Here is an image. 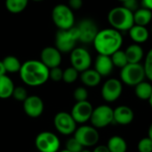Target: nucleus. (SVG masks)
Wrapping results in <instances>:
<instances>
[{
	"label": "nucleus",
	"instance_id": "f257e3e1",
	"mask_svg": "<svg viewBox=\"0 0 152 152\" xmlns=\"http://www.w3.org/2000/svg\"><path fill=\"white\" fill-rule=\"evenodd\" d=\"M21 81L28 86H40L49 79V69L40 60H28L19 71Z\"/></svg>",
	"mask_w": 152,
	"mask_h": 152
},
{
	"label": "nucleus",
	"instance_id": "f03ea898",
	"mask_svg": "<svg viewBox=\"0 0 152 152\" xmlns=\"http://www.w3.org/2000/svg\"><path fill=\"white\" fill-rule=\"evenodd\" d=\"M94 47L98 54L110 56L123 45V36L120 31L112 28H103L99 30L94 42Z\"/></svg>",
	"mask_w": 152,
	"mask_h": 152
},
{
	"label": "nucleus",
	"instance_id": "7ed1b4c3",
	"mask_svg": "<svg viewBox=\"0 0 152 152\" xmlns=\"http://www.w3.org/2000/svg\"><path fill=\"white\" fill-rule=\"evenodd\" d=\"M107 19L111 28L120 32L128 31L134 25V12L123 5L112 8L109 12Z\"/></svg>",
	"mask_w": 152,
	"mask_h": 152
},
{
	"label": "nucleus",
	"instance_id": "20e7f679",
	"mask_svg": "<svg viewBox=\"0 0 152 152\" xmlns=\"http://www.w3.org/2000/svg\"><path fill=\"white\" fill-rule=\"evenodd\" d=\"M78 42V31L76 26L69 29H58L55 35V47L61 53H68L76 48Z\"/></svg>",
	"mask_w": 152,
	"mask_h": 152
},
{
	"label": "nucleus",
	"instance_id": "39448f33",
	"mask_svg": "<svg viewBox=\"0 0 152 152\" xmlns=\"http://www.w3.org/2000/svg\"><path fill=\"white\" fill-rule=\"evenodd\" d=\"M52 20L58 29H69L75 24L73 10L64 4H58L53 8Z\"/></svg>",
	"mask_w": 152,
	"mask_h": 152
},
{
	"label": "nucleus",
	"instance_id": "423d86ee",
	"mask_svg": "<svg viewBox=\"0 0 152 152\" xmlns=\"http://www.w3.org/2000/svg\"><path fill=\"white\" fill-rule=\"evenodd\" d=\"M120 69V80L128 86H135L146 77L144 67L141 63H127Z\"/></svg>",
	"mask_w": 152,
	"mask_h": 152
},
{
	"label": "nucleus",
	"instance_id": "0eeeda50",
	"mask_svg": "<svg viewBox=\"0 0 152 152\" xmlns=\"http://www.w3.org/2000/svg\"><path fill=\"white\" fill-rule=\"evenodd\" d=\"M35 146L39 152H58L60 151L61 142L54 133L44 131L37 135Z\"/></svg>",
	"mask_w": 152,
	"mask_h": 152
},
{
	"label": "nucleus",
	"instance_id": "6e6552de",
	"mask_svg": "<svg viewBox=\"0 0 152 152\" xmlns=\"http://www.w3.org/2000/svg\"><path fill=\"white\" fill-rule=\"evenodd\" d=\"M74 137L81 143L84 148H89L95 146L100 139L99 132L97 128L93 126L83 125L79 127H77Z\"/></svg>",
	"mask_w": 152,
	"mask_h": 152
},
{
	"label": "nucleus",
	"instance_id": "1a4fd4ad",
	"mask_svg": "<svg viewBox=\"0 0 152 152\" xmlns=\"http://www.w3.org/2000/svg\"><path fill=\"white\" fill-rule=\"evenodd\" d=\"M90 122L95 128H103L113 123V109L109 105H100L94 109Z\"/></svg>",
	"mask_w": 152,
	"mask_h": 152
},
{
	"label": "nucleus",
	"instance_id": "9d476101",
	"mask_svg": "<svg viewBox=\"0 0 152 152\" xmlns=\"http://www.w3.org/2000/svg\"><path fill=\"white\" fill-rule=\"evenodd\" d=\"M53 126L58 133L62 135L74 134L77 129V122L70 113L60 111L53 118Z\"/></svg>",
	"mask_w": 152,
	"mask_h": 152
},
{
	"label": "nucleus",
	"instance_id": "9b49d317",
	"mask_svg": "<svg viewBox=\"0 0 152 152\" xmlns=\"http://www.w3.org/2000/svg\"><path fill=\"white\" fill-rule=\"evenodd\" d=\"M70 63L79 73L90 69L92 65V56L84 47H76L70 52Z\"/></svg>",
	"mask_w": 152,
	"mask_h": 152
},
{
	"label": "nucleus",
	"instance_id": "f8f14e48",
	"mask_svg": "<svg viewBox=\"0 0 152 152\" xmlns=\"http://www.w3.org/2000/svg\"><path fill=\"white\" fill-rule=\"evenodd\" d=\"M78 31V41L83 44H93L99 29L92 19H83L76 26Z\"/></svg>",
	"mask_w": 152,
	"mask_h": 152
},
{
	"label": "nucleus",
	"instance_id": "ddd939ff",
	"mask_svg": "<svg viewBox=\"0 0 152 152\" xmlns=\"http://www.w3.org/2000/svg\"><path fill=\"white\" fill-rule=\"evenodd\" d=\"M123 83L118 78H109L102 85L101 94L102 99L107 102H116L122 94Z\"/></svg>",
	"mask_w": 152,
	"mask_h": 152
},
{
	"label": "nucleus",
	"instance_id": "4468645a",
	"mask_svg": "<svg viewBox=\"0 0 152 152\" xmlns=\"http://www.w3.org/2000/svg\"><path fill=\"white\" fill-rule=\"evenodd\" d=\"M94 107L88 101L77 102L71 109V116L77 124H85L90 121Z\"/></svg>",
	"mask_w": 152,
	"mask_h": 152
},
{
	"label": "nucleus",
	"instance_id": "2eb2a0df",
	"mask_svg": "<svg viewBox=\"0 0 152 152\" xmlns=\"http://www.w3.org/2000/svg\"><path fill=\"white\" fill-rule=\"evenodd\" d=\"M45 110L43 100L37 95H28L23 102V110L25 114L31 118H39Z\"/></svg>",
	"mask_w": 152,
	"mask_h": 152
},
{
	"label": "nucleus",
	"instance_id": "dca6fc26",
	"mask_svg": "<svg viewBox=\"0 0 152 152\" xmlns=\"http://www.w3.org/2000/svg\"><path fill=\"white\" fill-rule=\"evenodd\" d=\"M61 60V53L55 46H46L40 53V61L48 69L59 67Z\"/></svg>",
	"mask_w": 152,
	"mask_h": 152
},
{
	"label": "nucleus",
	"instance_id": "f3484780",
	"mask_svg": "<svg viewBox=\"0 0 152 152\" xmlns=\"http://www.w3.org/2000/svg\"><path fill=\"white\" fill-rule=\"evenodd\" d=\"M134 113L133 110L126 105H120L113 110V123L120 126H127L133 122Z\"/></svg>",
	"mask_w": 152,
	"mask_h": 152
},
{
	"label": "nucleus",
	"instance_id": "a211bd4d",
	"mask_svg": "<svg viewBox=\"0 0 152 152\" xmlns=\"http://www.w3.org/2000/svg\"><path fill=\"white\" fill-rule=\"evenodd\" d=\"M114 69L113 62L110 56L98 54L94 61V69L102 76L108 77L110 76Z\"/></svg>",
	"mask_w": 152,
	"mask_h": 152
},
{
	"label": "nucleus",
	"instance_id": "6ab92c4d",
	"mask_svg": "<svg viewBox=\"0 0 152 152\" xmlns=\"http://www.w3.org/2000/svg\"><path fill=\"white\" fill-rule=\"evenodd\" d=\"M129 37L135 44H143L150 37V32L148 28L144 26H140L134 24L129 30Z\"/></svg>",
	"mask_w": 152,
	"mask_h": 152
},
{
	"label": "nucleus",
	"instance_id": "aec40b11",
	"mask_svg": "<svg viewBox=\"0 0 152 152\" xmlns=\"http://www.w3.org/2000/svg\"><path fill=\"white\" fill-rule=\"evenodd\" d=\"M128 63H141V61L144 57V51L141 45L131 44L125 50Z\"/></svg>",
	"mask_w": 152,
	"mask_h": 152
},
{
	"label": "nucleus",
	"instance_id": "412c9836",
	"mask_svg": "<svg viewBox=\"0 0 152 152\" xmlns=\"http://www.w3.org/2000/svg\"><path fill=\"white\" fill-rule=\"evenodd\" d=\"M102 77L94 69H88L80 74L81 82L88 87H95L99 86L102 81Z\"/></svg>",
	"mask_w": 152,
	"mask_h": 152
},
{
	"label": "nucleus",
	"instance_id": "4be33fe9",
	"mask_svg": "<svg viewBox=\"0 0 152 152\" xmlns=\"http://www.w3.org/2000/svg\"><path fill=\"white\" fill-rule=\"evenodd\" d=\"M152 20V11L145 7H139L134 12V24L147 27Z\"/></svg>",
	"mask_w": 152,
	"mask_h": 152
},
{
	"label": "nucleus",
	"instance_id": "5701e85b",
	"mask_svg": "<svg viewBox=\"0 0 152 152\" xmlns=\"http://www.w3.org/2000/svg\"><path fill=\"white\" fill-rule=\"evenodd\" d=\"M13 81L7 76H0V99H8L12 97L14 89Z\"/></svg>",
	"mask_w": 152,
	"mask_h": 152
},
{
	"label": "nucleus",
	"instance_id": "b1692460",
	"mask_svg": "<svg viewBox=\"0 0 152 152\" xmlns=\"http://www.w3.org/2000/svg\"><path fill=\"white\" fill-rule=\"evenodd\" d=\"M107 147L110 152H126L127 151L126 140L119 135L111 136L107 142Z\"/></svg>",
	"mask_w": 152,
	"mask_h": 152
},
{
	"label": "nucleus",
	"instance_id": "393cba45",
	"mask_svg": "<svg viewBox=\"0 0 152 152\" xmlns=\"http://www.w3.org/2000/svg\"><path fill=\"white\" fill-rule=\"evenodd\" d=\"M134 94L138 99L149 101L152 94V85L145 80L142 81L134 86Z\"/></svg>",
	"mask_w": 152,
	"mask_h": 152
},
{
	"label": "nucleus",
	"instance_id": "a878e982",
	"mask_svg": "<svg viewBox=\"0 0 152 152\" xmlns=\"http://www.w3.org/2000/svg\"><path fill=\"white\" fill-rule=\"evenodd\" d=\"M2 61L4 62L7 73H19L22 63L16 56L7 55Z\"/></svg>",
	"mask_w": 152,
	"mask_h": 152
},
{
	"label": "nucleus",
	"instance_id": "bb28decb",
	"mask_svg": "<svg viewBox=\"0 0 152 152\" xmlns=\"http://www.w3.org/2000/svg\"><path fill=\"white\" fill-rule=\"evenodd\" d=\"M29 0H5L4 5L11 13H20L23 12L28 6Z\"/></svg>",
	"mask_w": 152,
	"mask_h": 152
},
{
	"label": "nucleus",
	"instance_id": "cd10ccee",
	"mask_svg": "<svg viewBox=\"0 0 152 152\" xmlns=\"http://www.w3.org/2000/svg\"><path fill=\"white\" fill-rule=\"evenodd\" d=\"M110 58H111L114 67H117L119 69H122L128 63L126 53H125V51H123L121 49L118 50L113 54H111Z\"/></svg>",
	"mask_w": 152,
	"mask_h": 152
},
{
	"label": "nucleus",
	"instance_id": "c85d7f7f",
	"mask_svg": "<svg viewBox=\"0 0 152 152\" xmlns=\"http://www.w3.org/2000/svg\"><path fill=\"white\" fill-rule=\"evenodd\" d=\"M78 77H79V72L71 66L63 70L62 80L66 84H72L77 80Z\"/></svg>",
	"mask_w": 152,
	"mask_h": 152
},
{
	"label": "nucleus",
	"instance_id": "c756f323",
	"mask_svg": "<svg viewBox=\"0 0 152 152\" xmlns=\"http://www.w3.org/2000/svg\"><path fill=\"white\" fill-rule=\"evenodd\" d=\"M143 67H144L146 77L151 82H152V48L149 50V52L146 54Z\"/></svg>",
	"mask_w": 152,
	"mask_h": 152
},
{
	"label": "nucleus",
	"instance_id": "7c9ffc66",
	"mask_svg": "<svg viewBox=\"0 0 152 152\" xmlns=\"http://www.w3.org/2000/svg\"><path fill=\"white\" fill-rule=\"evenodd\" d=\"M67 151L70 152H80L84 149V147L81 145V143L73 136L72 138H69L66 142V148Z\"/></svg>",
	"mask_w": 152,
	"mask_h": 152
},
{
	"label": "nucleus",
	"instance_id": "2f4dec72",
	"mask_svg": "<svg viewBox=\"0 0 152 152\" xmlns=\"http://www.w3.org/2000/svg\"><path fill=\"white\" fill-rule=\"evenodd\" d=\"M28 92L25 87L23 86H15L12 92V97H13L18 102H24L28 97Z\"/></svg>",
	"mask_w": 152,
	"mask_h": 152
},
{
	"label": "nucleus",
	"instance_id": "473e14b6",
	"mask_svg": "<svg viewBox=\"0 0 152 152\" xmlns=\"http://www.w3.org/2000/svg\"><path fill=\"white\" fill-rule=\"evenodd\" d=\"M139 152H152V140L149 137L141 139L137 144Z\"/></svg>",
	"mask_w": 152,
	"mask_h": 152
},
{
	"label": "nucleus",
	"instance_id": "72a5a7b5",
	"mask_svg": "<svg viewBox=\"0 0 152 152\" xmlns=\"http://www.w3.org/2000/svg\"><path fill=\"white\" fill-rule=\"evenodd\" d=\"M74 99L76 102H84L87 101L88 98V91L86 87L84 86H78L75 89L73 93Z\"/></svg>",
	"mask_w": 152,
	"mask_h": 152
},
{
	"label": "nucleus",
	"instance_id": "f704fd0d",
	"mask_svg": "<svg viewBox=\"0 0 152 152\" xmlns=\"http://www.w3.org/2000/svg\"><path fill=\"white\" fill-rule=\"evenodd\" d=\"M62 76H63V70L60 68V66L49 69V79L54 82H59L62 80Z\"/></svg>",
	"mask_w": 152,
	"mask_h": 152
},
{
	"label": "nucleus",
	"instance_id": "c9c22d12",
	"mask_svg": "<svg viewBox=\"0 0 152 152\" xmlns=\"http://www.w3.org/2000/svg\"><path fill=\"white\" fill-rule=\"evenodd\" d=\"M123 6L131 12H135L139 8V1L138 0H126L122 3Z\"/></svg>",
	"mask_w": 152,
	"mask_h": 152
},
{
	"label": "nucleus",
	"instance_id": "e433bc0d",
	"mask_svg": "<svg viewBox=\"0 0 152 152\" xmlns=\"http://www.w3.org/2000/svg\"><path fill=\"white\" fill-rule=\"evenodd\" d=\"M68 5L73 10H79L83 6V0H69Z\"/></svg>",
	"mask_w": 152,
	"mask_h": 152
},
{
	"label": "nucleus",
	"instance_id": "4c0bfd02",
	"mask_svg": "<svg viewBox=\"0 0 152 152\" xmlns=\"http://www.w3.org/2000/svg\"><path fill=\"white\" fill-rule=\"evenodd\" d=\"M92 152H110L108 149L107 145H98L94 148V150Z\"/></svg>",
	"mask_w": 152,
	"mask_h": 152
},
{
	"label": "nucleus",
	"instance_id": "58836bf2",
	"mask_svg": "<svg viewBox=\"0 0 152 152\" xmlns=\"http://www.w3.org/2000/svg\"><path fill=\"white\" fill-rule=\"evenodd\" d=\"M141 4L142 7H145L152 11V0H141Z\"/></svg>",
	"mask_w": 152,
	"mask_h": 152
},
{
	"label": "nucleus",
	"instance_id": "ea45409f",
	"mask_svg": "<svg viewBox=\"0 0 152 152\" xmlns=\"http://www.w3.org/2000/svg\"><path fill=\"white\" fill-rule=\"evenodd\" d=\"M6 69L4 68V62L3 61H0V76H3V75H6Z\"/></svg>",
	"mask_w": 152,
	"mask_h": 152
},
{
	"label": "nucleus",
	"instance_id": "a19ab883",
	"mask_svg": "<svg viewBox=\"0 0 152 152\" xmlns=\"http://www.w3.org/2000/svg\"><path fill=\"white\" fill-rule=\"evenodd\" d=\"M148 137L152 140V123L150 125L149 130H148Z\"/></svg>",
	"mask_w": 152,
	"mask_h": 152
},
{
	"label": "nucleus",
	"instance_id": "79ce46f5",
	"mask_svg": "<svg viewBox=\"0 0 152 152\" xmlns=\"http://www.w3.org/2000/svg\"><path fill=\"white\" fill-rule=\"evenodd\" d=\"M149 103H150L151 107L152 108V94H151V98L149 99Z\"/></svg>",
	"mask_w": 152,
	"mask_h": 152
},
{
	"label": "nucleus",
	"instance_id": "37998d69",
	"mask_svg": "<svg viewBox=\"0 0 152 152\" xmlns=\"http://www.w3.org/2000/svg\"><path fill=\"white\" fill-rule=\"evenodd\" d=\"M80 152H92L91 151H89V150H85V149H83L82 150V151H80Z\"/></svg>",
	"mask_w": 152,
	"mask_h": 152
},
{
	"label": "nucleus",
	"instance_id": "c03bdc74",
	"mask_svg": "<svg viewBox=\"0 0 152 152\" xmlns=\"http://www.w3.org/2000/svg\"><path fill=\"white\" fill-rule=\"evenodd\" d=\"M30 1H33V2H43L45 0H30Z\"/></svg>",
	"mask_w": 152,
	"mask_h": 152
},
{
	"label": "nucleus",
	"instance_id": "a18cd8bd",
	"mask_svg": "<svg viewBox=\"0 0 152 152\" xmlns=\"http://www.w3.org/2000/svg\"><path fill=\"white\" fill-rule=\"evenodd\" d=\"M58 152H70V151H67L66 149H64V150H62V151H59Z\"/></svg>",
	"mask_w": 152,
	"mask_h": 152
},
{
	"label": "nucleus",
	"instance_id": "49530a36",
	"mask_svg": "<svg viewBox=\"0 0 152 152\" xmlns=\"http://www.w3.org/2000/svg\"><path fill=\"white\" fill-rule=\"evenodd\" d=\"M118 1H119V2H121V3H123V2H124V1H126V0H118Z\"/></svg>",
	"mask_w": 152,
	"mask_h": 152
},
{
	"label": "nucleus",
	"instance_id": "de8ad7c7",
	"mask_svg": "<svg viewBox=\"0 0 152 152\" xmlns=\"http://www.w3.org/2000/svg\"><path fill=\"white\" fill-rule=\"evenodd\" d=\"M151 33H152V27H151Z\"/></svg>",
	"mask_w": 152,
	"mask_h": 152
}]
</instances>
